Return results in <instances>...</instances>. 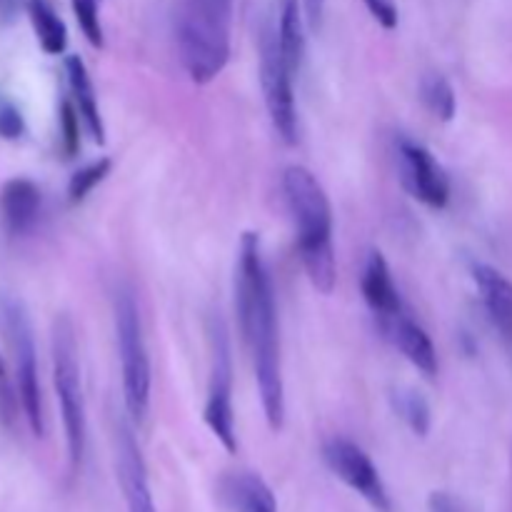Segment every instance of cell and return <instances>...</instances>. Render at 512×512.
Wrapping results in <instances>:
<instances>
[{
  "label": "cell",
  "instance_id": "obj_24",
  "mask_svg": "<svg viewBox=\"0 0 512 512\" xmlns=\"http://www.w3.org/2000/svg\"><path fill=\"white\" fill-rule=\"evenodd\" d=\"M73 3V13L78 18L80 30H83L85 40H88L93 48H103V25H100L98 15V0H70Z\"/></svg>",
  "mask_w": 512,
  "mask_h": 512
},
{
  "label": "cell",
  "instance_id": "obj_14",
  "mask_svg": "<svg viewBox=\"0 0 512 512\" xmlns=\"http://www.w3.org/2000/svg\"><path fill=\"white\" fill-rule=\"evenodd\" d=\"M118 473L125 500H128V512H155L148 470L128 428L118 430Z\"/></svg>",
  "mask_w": 512,
  "mask_h": 512
},
{
  "label": "cell",
  "instance_id": "obj_23",
  "mask_svg": "<svg viewBox=\"0 0 512 512\" xmlns=\"http://www.w3.org/2000/svg\"><path fill=\"white\" fill-rule=\"evenodd\" d=\"M20 408V395H18V383H15V375H10L8 363L0 355V423L5 428H13L15 418H18Z\"/></svg>",
  "mask_w": 512,
  "mask_h": 512
},
{
  "label": "cell",
  "instance_id": "obj_8",
  "mask_svg": "<svg viewBox=\"0 0 512 512\" xmlns=\"http://www.w3.org/2000/svg\"><path fill=\"white\" fill-rule=\"evenodd\" d=\"M203 420L228 453L238 450L233 413V365H230L228 338H225V330L220 323L213 330V365H210L208 400H205Z\"/></svg>",
  "mask_w": 512,
  "mask_h": 512
},
{
  "label": "cell",
  "instance_id": "obj_10",
  "mask_svg": "<svg viewBox=\"0 0 512 512\" xmlns=\"http://www.w3.org/2000/svg\"><path fill=\"white\" fill-rule=\"evenodd\" d=\"M398 160L403 183L413 193V198H418L428 208L443 210L450 200V180L433 153L415 140L400 138Z\"/></svg>",
  "mask_w": 512,
  "mask_h": 512
},
{
  "label": "cell",
  "instance_id": "obj_19",
  "mask_svg": "<svg viewBox=\"0 0 512 512\" xmlns=\"http://www.w3.org/2000/svg\"><path fill=\"white\" fill-rule=\"evenodd\" d=\"M225 498L238 512H278L273 490L253 473L230 478L225 485Z\"/></svg>",
  "mask_w": 512,
  "mask_h": 512
},
{
  "label": "cell",
  "instance_id": "obj_7",
  "mask_svg": "<svg viewBox=\"0 0 512 512\" xmlns=\"http://www.w3.org/2000/svg\"><path fill=\"white\" fill-rule=\"evenodd\" d=\"M293 70L285 63L278 40V25H265L260 35V80L265 90L273 128L288 145L298 140V108L293 95Z\"/></svg>",
  "mask_w": 512,
  "mask_h": 512
},
{
  "label": "cell",
  "instance_id": "obj_22",
  "mask_svg": "<svg viewBox=\"0 0 512 512\" xmlns=\"http://www.w3.org/2000/svg\"><path fill=\"white\" fill-rule=\"evenodd\" d=\"M110 168H113L110 158H100V160H95V163L85 165V168L75 170L73 178H70V183H68L70 203H83V200L88 198V195L93 193V190L98 188L105 178H108Z\"/></svg>",
  "mask_w": 512,
  "mask_h": 512
},
{
  "label": "cell",
  "instance_id": "obj_27",
  "mask_svg": "<svg viewBox=\"0 0 512 512\" xmlns=\"http://www.w3.org/2000/svg\"><path fill=\"white\" fill-rule=\"evenodd\" d=\"M365 5L385 30H393L398 25V5H395V0H365Z\"/></svg>",
  "mask_w": 512,
  "mask_h": 512
},
{
  "label": "cell",
  "instance_id": "obj_16",
  "mask_svg": "<svg viewBox=\"0 0 512 512\" xmlns=\"http://www.w3.org/2000/svg\"><path fill=\"white\" fill-rule=\"evenodd\" d=\"M65 75H68L73 103L75 108H78L85 130H88V135L95 140V143L103 145L105 125H103V115H100V108H98V95H95L88 68H85V63L78 58V55H68V58H65Z\"/></svg>",
  "mask_w": 512,
  "mask_h": 512
},
{
  "label": "cell",
  "instance_id": "obj_25",
  "mask_svg": "<svg viewBox=\"0 0 512 512\" xmlns=\"http://www.w3.org/2000/svg\"><path fill=\"white\" fill-rule=\"evenodd\" d=\"M80 113L75 108L73 100H63L60 103V130H63V148L68 158H73L80 148Z\"/></svg>",
  "mask_w": 512,
  "mask_h": 512
},
{
  "label": "cell",
  "instance_id": "obj_29",
  "mask_svg": "<svg viewBox=\"0 0 512 512\" xmlns=\"http://www.w3.org/2000/svg\"><path fill=\"white\" fill-rule=\"evenodd\" d=\"M25 0H0V23H13Z\"/></svg>",
  "mask_w": 512,
  "mask_h": 512
},
{
  "label": "cell",
  "instance_id": "obj_13",
  "mask_svg": "<svg viewBox=\"0 0 512 512\" xmlns=\"http://www.w3.org/2000/svg\"><path fill=\"white\" fill-rule=\"evenodd\" d=\"M360 288H363L365 303H368V308L373 310L378 325L385 323V320L395 318L400 310H405V303L403 298H400L398 285H395L393 273H390L388 260L383 258L380 250H370L368 260H365Z\"/></svg>",
  "mask_w": 512,
  "mask_h": 512
},
{
  "label": "cell",
  "instance_id": "obj_5",
  "mask_svg": "<svg viewBox=\"0 0 512 512\" xmlns=\"http://www.w3.org/2000/svg\"><path fill=\"white\" fill-rule=\"evenodd\" d=\"M0 330L8 338L10 353L15 363V383H18L20 410H23L28 428L35 438H43L45 415L43 393L38 378V353H35L33 328L23 303L15 295L0 293Z\"/></svg>",
  "mask_w": 512,
  "mask_h": 512
},
{
  "label": "cell",
  "instance_id": "obj_12",
  "mask_svg": "<svg viewBox=\"0 0 512 512\" xmlns=\"http://www.w3.org/2000/svg\"><path fill=\"white\" fill-rule=\"evenodd\" d=\"M43 193L30 178H10L0 188V220L10 235L20 238L38 225Z\"/></svg>",
  "mask_w": 512,
  "mask_h": 512
},
{
  "label": "cell",
  "instance_id": "obj_4",
  "mask_svg": "<svg viewBox=\"0 0 512 512\" xmlns=\"http://www.w3.org/2000/svg\"><path fill=\"white\" fill-rule=\"evenodd\" d=\"M53 385L58 393L70 468L78 470L85 455V398L75 328L65 315L53 323Z\"/></svg>",
  "mask_w": 512,
  "mask_h": 512
},
{
  "label": "cell",
  "instance_id": "obj_15",
  "mask_svg": "<svg viewBox=\"0 0 512 512\" xmlns=\"http://www.w3.org/2000/svg\"><path fill=\"white\" fill-rule=\"evenodd\" d=\"M473 278L480 290L490 323L503 338H512V283L498 268L485 263L473 265Z\"/></svg>",
  "mask_w": 512,
  "mask_h": 512
},
{
  "label": "cell",
  "instance_id": "obj_30",
  "mask_svg": "<svg viewBox=\"0 0 512 512\" xmlns=\"http://www.w3.org/2000/svg\"><path fill=\"white\" fill-rule=\"evenodd\" d=\"M430 512H458L455 510V503L445 493H435L430 498Z\"/></svg>",
  "mask_w": 512,
  "mask_h": 512
},
{
  "label": "cell",
  "instance_id": "obj_18",
  "mask_svg": "<svg viewBox=\"0 0 512 512\" xmlns=\"http://www.w3.org/2000/svg\"><path fill=\"white\" fill-rule=\"evenodd\" d=\"M278 40L285 63L290 65L293 73H298V70L303 68L305 60V25L300 0H283V3H280Z\"/></svg>",
  "mask_w": 512,
  "mask_h": 512
},
{
  "label": "cell",
  "instance_id": "obj_17",
  "mask_svg": "<svg viewBox=\"0 0 512 512\" xmlns=\"http://www.w3.org/2000/svg\"><path fill=\"white\" fill-rule=\"evenodd\" d=\"M25 13H28L30 25L35 30L40 48L48 55H60L68 45V28L55 13L50 0H25Z\"/></svg>",
  "mask_w": 512,
  "mask_h": 512
},
{
  "label": "cell",
  "instance_id": "obj_6",
  "mask_svg": "<svg viewBox=\"0 0 512 512\" xmlns=\"http://www.w3.org/2000/svg\"><path fill=\"white\" fill-rule=\"evenodd\" d=\"M115 335H118L123 400L133 420H143L150 408V358L145 348L138 303L128 288L115 293Z\"/></svg>",
  "mask_w": 512,
  "mask_h": 512
},
{
  "label": "cell",
  "instance_id": "obj_9",
  "mask_svg": "<svg viewBox=\"0 0 512 512\" xmlns=\"http://www.w3.org/2000/svg\"><path fill=\"white\" fill-rule=\"evenodd\" d=\"M323 460L330 468V473L338 475L350 490L368 500L375 510L390 512V495L380 478L378 468L370 460V455L360 448L358 443L348 438H333L325 443Z\"/></svg>",
  "mask_w": 512,
  "mask_h": 512
},
{
  "label": "cell",
  "instance_id": "obj_28",
  "mask_svg": "<svg viewBox=\"0 0 512 512\" xmlns=\"http://www.w3.org/2000/svg\"><path fill=\"white\" fill-rule=\"evenodd\" d=\"M305 8V20H308L310 28H320L325 13V0H303Z\"/></svg>",
  "mask_w": 512,
  "mask_h": 512
},
{
  "label": "cell",
  "instance_id": "obj_21",
  "mask_svg": "<svg viewBox=\"0 0 512 512\" xmlns=\"http://www.w3.org/2000/svg\"><path fill=\"white\" fill-rule=\"evenodd\" d=\"M393 400H395V413L405 420V425H408L415 435H420V438L428 435L430 408L428 403H425L423 395L415 393V390H398V393L393 395Z\"/></svg>",
  "mask_w": 512,
  "mask_h": 512
},
{
  "label": "cell",
  "instance_id": "obj_26",
  "mask_svg": "<svg viewBox=\"0 0 512 512\" xmlns=\"http://www.w3.org/2000/svg\"><path fill=\"white\" fill-rule=\"evenodd\" d=\"M23 135H25L23 113H20L10 100L0 98V138L18 140L23 138Z\"/></svg>",
  "mask_w": 512,
  "mask_h": 512
},
{
  "label": "cell",
  "instance_id": "obj_2",
  "mask_svg": "<svg viewBox=\"0 0 512 512\" xmlns=\"http://www.w3.org/2000/svg\"><path fill=\"white\" fill-rule=\"evenodd\" d=\"M283 193L295 225V245L310 283L323 295L335 290L338 268L333 248V210L320 180L303 165L283 173Z\"/></svg>",
  "mask_w": 512,
  "mask_h": 512
},
{
  "label": "cell",
  "instance_id": "obj_11",
  "mask_svg": "<svg viewBox=\"0 0 512 512\" xmlns=\"http://www.w3.org/2000/svg\"><path fill=\"white\" fill-rule=\"evenodd\" d=\"M380 330L385 333V338L425 375V378H435L438 375V353H435V345L430 340V335L425 333L423 325L408 313V308L400 310L395 318L380 323Z\"/></svg>",
  "mask_w": 512,
  "mask_h": 512
},
{
  "label": "cell",
  "instance_id": "obj_3",
  "mask_svg": "<svg viewBox=\"0 0 512 512\" xmlns=\"http://www.w3.org/2000/svg\"><path fill=\"white\" fill-rule=\"evenodd\" d=\"M233 8L235 0H178L175 5V43L193 83H210L228 65Z\"/></svg>",
  "mask_w": 512,
  "mask_h": 512
},
{
  "label": "cell",
  "instance_id": "obj_20",
  "mask_svg": "<svg viewBox=\"0 0 512 512\" xmlns=\"http://www.w3.org/2000/svg\"><path fill=\"white\" fill-rule=\"evenodd\" d=\"M420 95H423V103L435 118L440 120H453L455 110H458V100H455V90L450 85L448 78H443L440 73L425 75L423 83H420Z\"/></svg>",
  "mask_w": 512,
  "mask_h": 512
},
{
  "label": "cell",
  "instance_id": "obj_1",
  "mask_svg": "<svg viewBox=\"0 0 512 512\" xmlns=\"http://www.w3.org/2000/svg\"><path fill=\"white\" fill-rule=\"evenodd\" d=\"M235 305H238L245 343L253 358L255 383L260 390L265 420L270 428L280 430L285 423V385L283 363H280L278 310H275L273 283H270L263 248L255 233H245L240 240L238 268H235Z\"/></svg>",
  "mask_w": 512,
  "mask_h": 512
}]
</instances>
